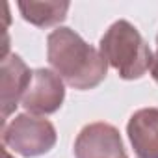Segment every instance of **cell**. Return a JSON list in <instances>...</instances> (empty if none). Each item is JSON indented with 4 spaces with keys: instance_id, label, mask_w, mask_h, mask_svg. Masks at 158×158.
<instances>
[{
    "instance_id": "3",
    "label": "cell",
    "mask_w": 158,
    "mask_h": 158,
    "mask_svg": "<svg viewBox=\"0 0 158 158\" xmlns=\"http://www.w3.org/2000/svg\"><path fill=\"white\" fill-rule=\"evenodd\" d=\"M2 141L6 149L21 156H41L56 143V130L50 121L37 115H17L2 127Z\"/></svg>"
},
{
    "instance_id": "8",
    "label": "cell",
    "mask_w": 158,
    "mask_h": 158,
    "mask_svg": "<svg viewBox=\"0 0 158 158\" xmlns=\"http://www.w3.org/2000/svg\"><path fill=\"white\" fill-rule=\"evenodd\" d=\"M19 10L24 21L39 28H47L65 19L69 11V4L67 2H19Z\"/></svg>"
},
{
    "instance_id": "2",
    "label": "cell",
    "mask_w": 158,
    "mask_h": 158,
    "mask_svg": "<svg viewBox=\"0 0 158 158\" xmlns=\"http://www.w3.org/2000/svg\"><path fill=\"white\" fill-rule=\"evenodd\" d=\"M101 54L121 78H141L152 65V52L128 21L114 23L101 37Z\"/></svg>"
},
{
    "instance_id": "1",
    "label": "cell",
    "mask_w": 158,
    "mask_h": 158,
    "mask_svg": "<svg viewBox=\"0 0 158 158\" xmlns=\"http://www.w3.org/2000/svg\"><path fill=\"white\" fill-rule=\"evenodd\" d=\"M47 56L54 73L74 89H93L106 78L108 63L101 50L71 28H58L48 35Z\"/></svg>"
},
{
    "instance_id": "7",
    "label": "cell",
    "mask_w": 158,
    "mask_h": 158,
    "mask_svg": "<svg viewBox=\"0 0 158 158\" xmlns=\"http://www.w3.org/2000/svg\"><path fill=\"white\" fill-rule=\"evenodd\" d=\"M127 132L138 158H158V108L138 110Z\"/></svg>"
},
{
    "instance_id": "9",
    "label": "cell",
    "mask_w": 158,
    "mask_h": 158,
    "mask_svg": "<svg viewBox=\"0 0 158 158\" xmlns=\"http://www.w3.org/2000/svg\"><path fill=\"white\" fill-rule=\"evenodd\" d=\"M156 45H158V35H156ZM151 76L154 78V82L158 84V48H156V54L152 56V65H151Z\"/></svg>"
},
{
    "instance_id": "10",
    "label": "cell",
    "mask_w": 158,
    "mask_h": 158,
    "mask_svg": "<svg viewBox=\"0 0 158 158\" xmlns=\"http://www.w3.org/2000/svg\"><path fill=\"white\" fill-rule=\"evenodd\" d=\"M2 158H13V156L8 152V149H6V147H2Z\"/></svg>"
},
{
    "instance_id": "5",
    "label": "cell",
    "mask_w": 158,
    "mask_h": 158,
    "mask_svg": "<svg viewBox=\"0 0 158 158\" xmlns=\"http://www.w3.org/2000/svg\"><path fill=\"white\" fill-rule=\"evenodd\" d=\"M74 156L76 158H128L117 128L108 123H91L84 127L74 141Z\"/></svg>"
},
{
    "instance_id": "6",
    "label": "cell",
    "mask_w": 158,
    "mask_h": 158,
    "mask_svg": "<svg viewBox=\"0 0 158 158\" xmlns=\"http://www.w3.org/2000/svg\"><path fill=\"white\" fill-rule=\"evenodd\" d=\"M32 71L17 54L2 58V125L8 123L10 114L15 112L19 101H23L30 82Z\"/></svg>"
},
{
    "instance_id": "4",
    "label": "cell",
    "mask_w": 158,
    "mask_h": 158,
    "mask_svg": "<svg viewBox=\"0 0 158 158\" xmlns=\"http://www.w3.org/2000/svg\"><path fill=\"white\" fill-rule=\"evenodd\" d=\"M63 99L65 89L61 78L50 69H35L21 102L32 115H48L63 104Z\"/></svg>"
}]
</instances>
